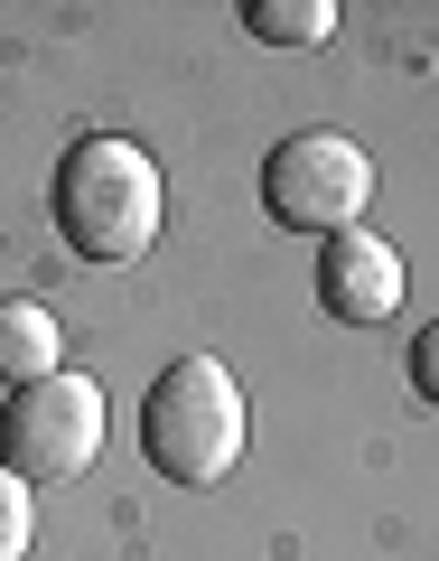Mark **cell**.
<instances>
[{"label": "cell", "mask_w": 439, "mask_h": 561, "mask_svg": "<svg viewBox=\"0 0 439 561\" xmlns=\"http://www.w3.org/2000/svg\"><path fill=\"white\" fill-rule=\"evenodd\" d=\"M94 459H103V383L47 375V383L0 402V468L10 478L57 486V478H84Z\"/></svg>", "instance_id": "obj_4"}, {"label": "cell", "mask_w": 439, "mask_h": 561, "mask_svg": "<svg viewBox=\"0 0 439 561\" xmlns=\"http://www.w3.org/2000/svg\"><path fill=\"white\" fill-rule=\"evenodd\" d=\"M47 375H66V328H57V309L0 300V383L28 393V383H47Z\"/></svg>", "instance_id": "obj_6"}, {"label": "cell", "mask_w": 439, "mask_h": 561, "mask_svg": "<svg viewBox=\"0 0 439 561\" xmlns=\"http://www.w3.org/2000/svg\"><path fill=\"white\" fill-rule=\"evenodd\" d=\"M28 542H38V496H28V478L0 468V561H28Z\"/></svg>", "instance_id": "obj_8"}, {"label": "cell", "mask_w": 439, "mask_h": 561, "mask_svg": "<svg viewBox=\"0 0 439 561\" xmlns=\"http://www.w3.org/2000/svg\"><path fill=\"white\" fill-rule=\"evenodd\" d=\"M140 459L169 486H224L243 468V383L224 356H178L140 402Z\"/></svg>", "instance_id": "obj_2"}, {"label": "cell", "mask_w": 439, "mask_h": 561, "mask_svg": "<svg viewBox=\"0 0 439 561\" xmlns=\"http://www.w3.org/2000/svg\"><path fill=\"white\" fill-rule=\"evenodd\" d=\"M402 253L374 234V225H346V234H327L319 243V309L327 319H346V328H383L402 309Z\"/></svg>", "instance_id": "obj_5"}, {"label": "cell", "mask_w": 439, "mask_h": 561, "mask_svg": "<svg viewBox=\"0 0 439 561\" xmlns=\"http://www.w3.org/2000/svg\"><path fill=\"white\" fill-rule=\"evenodd\" d=\"M47 206H57V234L76 243L84 262H131V253H150V243H160V216H169L150 150H140V140H113V131L76 140V150L57 160Z\"/></svg>", "instance_id": "obj_1"}, {"label": "cell", "mask_w": 439, "mask_h": 561, "mask_svg": "<svg viewBox=\"0 0 439 561\" xmlns=\"http://www.w3.org/2000/svg\"><path fill=\"white\" fill-rule=\"evenodd\" d=\"M262 206H272V225H290V234H346V225H365V206H374V160H365L346 131H290L262 160Z\"/></svg>", "instance_id": "obj_3"}, {"label": "cell", "mask_w": 439, "mask_h": 561, "mask_svg": "<svg viewBox=\"0 0 439 561\" xmlns=\"http://www.w3.org/2000/svg\"><path fill=\"white\" fill-rule=\"evenodd\" d=\"M243 28L262 47H319L337 28V0H243Z\"/></svg>", "instance_id": "obj_7"}, {"label": "cell", "mask_w": 439, "mask_h": 561, "mask_svg": "<svg viewBox=\"0 0 439 561\" xmlns=\"http://www.w3.org/2000/svg\"><path fill=\"white\" fill-rule=\"evenodd\" d=\"M412 393H420V402H439V319L412 337Z\"/></svg>", "instance_id": "obj_9"}]
</instances>
